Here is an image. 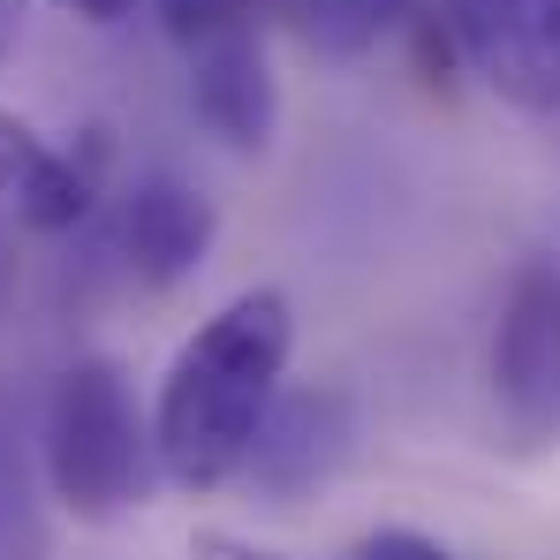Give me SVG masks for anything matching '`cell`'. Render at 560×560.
<instances>
[{"instance_id":"cell-6","label":"cell","mask_w":560,"mask_h":560,"mask_svg":"<svg viewBox=\"0 0 560 560\" xmlns=\"http://www.w3.org/2000/svg\"><path fill=\"white\" fill-rule=\"evenodd\" d=\"M106 197V144L84 137L77 152L38 137L23 114H0V212L23 235H84Z\"/></svg>"},{"instance_id":"cell-1","label":"cell","mask_w":560,"mask_h":560,"mask_svg":"<svg viewBox=\"0 0 560 560\" xmlns=\"http://www.w3.org/2000/svg\"><path fill=\"white\" fill-rule=\"evenodd\" d=\"M288 349H295V311L280 288H243L175 349L152 409V463L167 485L220 492L243 469V447L288 378Z\"/></svg>"},{"instance_id":"cell-3","label":"cell","mask_w":560,"mask_h":560,"mask_svg":"<svg viewBox=\"0 0 560 560\" xmlns=\"http://www.w3.org/2000/svg\"><path fill=\"white\" fill-rule=\"evenodd\" d=\"M492 409L515 455L560 447V266L523 258L492 318Z\"/></svg>"},{"instance_id":"cell-14","label":"cell","mask_w":560,"mask_h":560,"mask_svg":"<svg viewBox=\"0 0 560 560\" xmlns=\"http://www.w3.org/2000/svg\"><path fill=\"white\" fill-rule=\"evenodd\" d=\"M15 235H23V228H15V220L0 212V311H8V295H15V280H23V258H15Z\"/></svg>"},{"instance_id":"cell-10","label":"cell","mask_w":560,"mask_h":560,"mask_svg":"<svg viewBox=\"0 0 560 560\" xmlns=\"http://www.w3.org/2000/svg\"><path fill=\"white\" fill-rule=\"evenodd\" d=\"M160 23H167L175 46H189L220 23H258V0H160Z\"/></svg>"},{"instance_id":"cell-11","label":"cell","mask_w":560,"mask_h":560,"mask_svg":"<svg viewBox=\"0 0 560 560\" xmlns=\"http://www.w3.org/2000/svg\"><path fill=\"white\" fill-rule=\"evenodd\" d=\"M341 560H455L440 538H424V530H401V523H386V530H364L357 546Z\"/></svg>"},{"instance_id":"cell-13","label":"cell","mask_w":560,"mask_h":560,"mask_svg":"<svg viewBox=\"0 0 560 560\" xmlns=\"http://www.w3.org/2000/svg\"><path fill=\"white\" fill-rule=\"evenodd\" d=\"M54 8H61V15H77V23H98V31L137 15V0H54Z\"/></svg>"},{"instance_id":"cell-15","label":"cell","mask_w":560,"mask_h":560,"mask_svg":"<svg viewBox=\"0 0 560 560\" xmlns=\"http://www.w3.org/2000/svg\"><path fill=\"white\" fill-rule=\"evenodd\" d=\"M15 31H23V0H0V54L15 46Z\"/></svg>"},{"instance_id":"cell-5","label":"cell","mask_w":560,"mask_h":560,"mask_svg":"<svg viewBox=\"0 0 560 560\" xmlns=\"http://www.w3.org/2000/svg\"><path fill=\"white\" fill-rule=\"evenodd\" d=\"M220 212L205 189H189L183 175H137L129 189H114V220H106V258L121 266V280L137 288H183L205 258H212Z\"/></svg>"},{"instance_id":"cell-12","label":"cell","mask_w":560,"mask_h":560,"mask_svg":"<svg viewBox=\"0 0 560 560\" xmlns=\"http://www.w3.org/2000/svg\"><path fill=\"white\" fill-rule=\"evenodd\" d=\"M189 560H280V553L235 538V530H197V538H189Z\"/></svg>"},{"instance_id":"cell-4","label":"cell","mask_w":560,"mask_h":560,"mask_svg":"<svg viewBox=\"0 0 560 560\" xmlns=\"http://www.w3.org/2000/svg\"><path fill=\"white\" fill-rule=\"evenodd\" d=\"M424 23L500 106L560 114V0H432Z\"/></svg>"},{"instance_id":"cell-8","label":"cell","mask_w":560,"mask_h":560,"mask_svg":"<svg viewBox=\"0 0 560 560\" xmlns=\"http://www.w3.org/2000/svg\"><path fill=\"white\" fill-rule=\"evenodd\" d=\"M266 23H220L205 38H189V106L197 121L228 144V152H266L280 121V84L266 61Z\"/></svg>"},{"instance_id":"cell-2","label":"cell","mask_w":560,"mask_h":560,"mask_svg":"<svg viewBox=\"0 0 560 560\" xmlns=\"http://www.w3.org/2000/svg\"><path fill=\"white\" fill-rule=\"evenodd\" d=\"M152 424L114 357H77L46 394V485L77 523H114L152 492Z\"/></svg>"},{"instance_id":"cell-9","label":"cell","mask_w":560,"mask_h":560,"mask_svg":"<svg viewBox=\"0 0 560 560\" xmlns=\"http://www.w3.org/2000/svg\"><path fill=\"white\" fill-rule=\"evenodd\" d=\"M258 23H280L318 61H364L417 23V0H258Z\"/></svg>"},{"instance_id":"cell-7","label":"cell","mask_w":560,"mask_h":560,"mask_svg":"<svg viewBox=\"0 0 560 560\" xmlns=\"http://www.w3.org/2000/svg\"><path fill=\"white\" fill-rule=\"evenodd\" d=\"M349 447H357V417H349V401H341L334 386L273 394L266 417H258V432H250V447H243V469H235V477H250L266 500L288 508V500L318 492L334 469L349 463Z\"/></svg>"}]
</instances>
